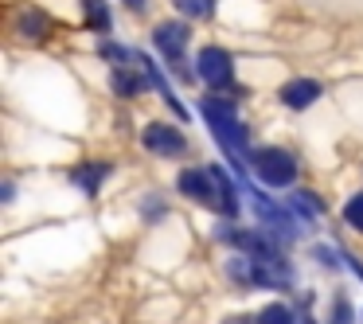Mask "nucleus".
<instances>
[{"instance_id": "1", "label": "nucleus", "mask_w": 363, "mask_h": 324, "mask_svg": "<svg viewBox=\"0 0 363 324\" xmlns=\"http://www.w3.org/2000/svg\"><path fill=\"white\" fill-rule=\"evenodd\" d=\"M199 110H203V118H207V125H211V133L219 137V145L238 160V149L246 145V133H242V125H238L235 110H230L227 102H219V98H203V102H199Z\"/></svg>"}, {"instance_id": "2", "label": "nucleus", "mask_w": 363, "mask_h": 324, "mask_svg": "<svg viewBox=\"0 0 363 324\" xmlns=\"http://www.w3.org/2000/svg\"><path fill=\"white\" fill-rule=\"evenodd\" d=\"M250 168L262 176V184H269V188H285V184L297 180V160L281 149H254Z\"/></svg>"}, {"instance_id": "3", "label": "nucleus", "mask_w": 363, "mask_h": 324, "mask_svg": "<svg viewBox=\"0 0 363 324\" xmlns=\"http://www.w3.org/2000/svg\"><path fill=\"white\" fill-rule=\"evenodd\" d=\"M141 145H145L149 152H157V157H180V152L188 149V141H184L180 129L164 125V121H152V125H145Z\"/></svg>"}, {"instance_id": "4", "label": "nucleus", "mask_w": 363, "mask_h": 324, "mask_svg": "<svg viewBox=\"0 0 363 324\" xmlns=\"http://www.w3.org/2000/svg\"><path fill=\"white\" fill-rule=\"evenodd\" d=\"M199 74L211 86H230L235 82V63H230V55L223 48H203L199 51Z\"/></svg>"}, {"instance_id": "5", "label": "nucleus", "mask_w": 363, "mask_h": 324, "mask_svg": "<svg viewBox=\"0 0 363 324\" xmlns=\"http://www.w3.org/2000/svg\"><path fill=\"white\" fill-rule=\"evenodd\" d=\"M152 40H157V48L164 51L168 59H180V51L188 48V24H184V20H164V24H157Z\"/></svg>"}, {"instance_id": "6", "label": "nucleus", "mask_w": 363, "mask_h": 324, "mask_svg": "<svg viewBox=\"0 0 363 324\" xmlns=\"http://www.w3.org/2000/svg\"><path fill=\"white\" fill-rule=\"evenodd\" d=\"M215 176L211 168L207 172H199V168H188V172H180V191L188 199H199V203H211V199H219V191H211Z\"/></svg>"}, {"instance_id": "7", "label": "nucleus", "mask_w": 363, "mask_h": 324, "mask_svg": "<svg viewBox=\"0 0 363 324\" xmlns=\"http://www.w3.org/2000/svg\"><path fill=\"white\" fill-rule=\"evenodd\" d=\"M316 98H320V82H313V79H293L281 86V102L289 106V110H305Z\"/></svg>"}, {"instance_id": "8", "label": "nucleus", "mask_w": 363, "mask_h": 324, "mask_svg": "<svg viewBox=\"0 0 363 324\" xmlns=\"http://www.w3.org/2000/svg\"><path fill=\"white\" fill-rule=\"evenodd\" d=\"M211 176H215V191H219V207H223V215H238V199H235V188H230V176L223 172L219 164L211 168Z\"/></svg>"}, {"instance_id": "9", "label": "nucleus", "mask_w": 363, "mask_h": 324, "mask_svg": "<svg viewBox=\"0 0 363 324\" xmlns=\"http://www.w3.org/2000/svg\"><path fill=\"white\" fill-rule=\"evenodd\" d=\"M82 9H86V28H94V32H106V28H110L106 0H82Z\"/></svg>"}, {"instance_id": "10", "label": "nucleus", "mask_w": 363, "mask_h": 324, "mask_svg": "<svg viewBox=\"0 0 363 324\" xmlns=\"http://www.w3.org/2000/svg\"><path fill=\"white\" fill-rule=\"evenodd\" d=\"M110 172V164H94V168H79V172H74V180L82 184V188H90V191H98L102 188V176Z\"/></svg>"}, {"instance_id": "11", "label": "nucleus", "mask_w": 363, "mask_h": 324, "mask_svg": "<svg viewBox=\"0 0 363 324\" xmlns=\"http://www.w3.org/2000/svg\"><path fill=\"white\" fill-rule=\"evenodd\" d=\"M176 4H180V12L188 20H207L215 9V0H176Z\"/></svg>"}, {"instance_id": "12", "label": "nucleus", "mask_w": 363, "mask_h": 324, "mask_svg": "<svg viewBox=\"0 0 363 324\" xmlns=\"http://www.w3.org/2000/svg\"><path fill=\"white\" fill-rule=\"evenodd\" d=\"M258 324H293V313L285 305H266L258 313Z\"/></svg>"}, {"instance_id": "13", "label": "nucleus", "mask_w": 363, "mask_h": 324, "mask_svg": "<svg viewBox=\"0 0 363 324\" xmlns=\"http://www.w3.org/2000/svg\"><path fill=\"white\" fill-rule=\"evenodd\" d=\"M20 28H24V35H35V40H40V35L48 32V16L32 9V12H24V24H20Z\"/></svg>"}, {"instance_id": "14", "label": "nucleus", "mask_w": 363, "mask_h": 324, "mask_svg": "<svg viewBox=\"0 0 363 324\" xmlns=\"http://www.w3.org/2000/svg\"><path fill=\"white\" fill-rule=\"evenodd\" d=\"M113 90H118V94H137V90H141V79L129 74V71H113Z\"/></svg>"}, {"instance_id": "15", "label": "nucleus", "mask_w": 363, "mask_h": 324, "mask_svg": "<svg viewBox=\"0 0 363 324\" xmlns=\"http://www.w3.org/2000/svg\"><path fill=\"white\" fill-rule=\"evenodd\" d=\"M344 219L352 223L355 230H363V191H359V196H352V199H347V207H344Z\"/></svg>"}, {"instance_id": "16", "label": "nucleus", "mask_w": 363, "mask_h": 324, "mask_svg": "<svg viewBox=\"0 0 363 324\" xmlns=\"http://www.w3.org/2000/svg\"><path fill=\"white\" fill-rule=\"evenodd\" d=\"M293 203H297L305 215H320V199H316V196H308V191H301V196H293Z\"/></svg>"}, {"instance_id": "17", "label": "nucleus", "mask_w": 363, "mask_h": 324, "mask_svg": "<svg viewBox=\"0 0 363 324\" xmlns=\"http://www.w3.org/2000/svg\"><path fill=\"white\" fill-rule=\"evenodd\" d=\"M332 324H352V305H347V301H340V305L332 308Z\"/></svg>"}, {"instance_id": "18", "label": "nucleus", "mask_w": 363, "mask_h": 324, "mask_svg": "<svg viewBox=\"0 0 363 324\" xmlns=\"http://www.w3.org/2000/svg\"><path fill=\"white\" fill-rule=\"evenodd\" d=\"M125 4H129L133 12H141V9H145V0H125Z\"/></svg>"}]
</instances>
